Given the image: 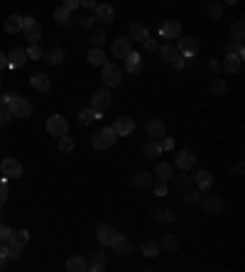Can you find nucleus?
I'll return each mask as SVG.
<instances>
[{
    "label": "nucleus",
    "instance_id": "f3484780",
    "mask_svg": "<svg viewBox=\"0 0 245 272\" xmlns=\"http://www.w3.org/2000/svg\"><path fill=\"white\" fill-rule=\"evenodd\" d=\"M152 179H155V177H152L150 172H137V174L132 177V187H135V189H152V184H155Z\"/></svg>",
    "mask_w": 245,
    "mask_h": 272
},
{
    "label": "nucleus",
    "instance_id": "aec40b11",
    "mask_svg": "<svg viewBox=\"0 0 245 272\" xmlns=\"http://www.w3.org/2000/svg\"><path fill=\"white\" fill-rule=\"evenodd\" d=\"M2 27H5L7 35H17V32H22V17H20V15H10Z\"/></svg>",
    "mask_w": 245,
    "mask_h": 272
},
{
    "label": "nucleus",
    "instance_id": "3c124183",
    "mask_svg": "<svg viewBox=\"0 0 245 272\" xmlns=\"http://www.w3.org/2000/svg\"><path fill=\"white\" fill-rule=\"evenodd\" d=\"M160 147H162V150H172V147H174V137H162V140H160Z\"/></svg>",
    "mask_w": 245,
    "mask_h": 272
},
{
    "label": "nucleus",
    "instance_id": "6e6d98bb",
    "mask_svg": "<svg viewBox=\"0 0 245 272\" xmlns=\"http://www.w3.org/2000/svg\"><path fill=\"white\" fill-rule=\"evenodd\" d=\"M81 27H83V30H91V27H93V20H91V17H83V20H81Z\"/></svg>",
    "mask_w": 245,
    "mask_h": 272
},
{
    "label": "nucleus",
    "instance_id": "f704fd0d",
    "mask_svg": "<svg viewBox=\"0 0 245 272\" xmlns=\"http://www.w3.org/2000/svg\"><path fill=\"white\" fill-rule=\"evenodd\" d=\"M93 120H96V111H93L91 106L79 113V123H81V125H88V123H93Z\"/></svg>",
    "mask_w": 245,
    "mask_h": 272
},
{
    "label": "nucleus",
    "instance_id": "c03bdc74",
    "mask_svg": "<svg viewBox=\"0 0 245 272\" xmlns=\"http://www.w3.org/2000/svg\"><path fill=\"white\" fill-rule=\"evenodd\" d=\"M162 248H167V250H177V248H179V240H177L174 235H164V238H162Z\"/></svg>",
    "mask_w": 245,
    "mask_h": 272
},
{
    "label": "nucleus",
    "instance_id": "4c0bfd02",
    "mask_svg": "<svg viewBox=\"0 0 245 272\" xmlns=\"http://www.w3.org/2000/svg\"><path fill=\"white\" fill-rule=\"evenodd\" d=\"M69 17H71V12H69V10H66V7H57V10H54V20H57V22H59V25H66V22H69Z\"/></svg>",
    "mask_w": 245,
    "mask_h": 272
},
{
    "label": "nucleus",
    "instance_id": "ddd939ff",
    "mask_svg": "<svg viewBox=\"0 0 245 272\" xmlns=\"http://www.w3.org/2000/svg\"><path fill=\"white\" fill-rule=\"evenodd\" d=\"M199 49H201V44H199L196 37H184L182 42H179V52H182L184 57H189V59H191Z\"/></svg>",
    "mask_w": 245,
    "mask_h": 272
},
{
    "label": "nucleus",
    "instance_id": "423d86ee",
    "mask_svg": "<svg viewBox=\"0 0 245 272\" xmlns=\"http://www.w3.org/2000/svg\"><path fill=\"white\" fill-rule=\"evenodd\" d=\"M0 172H2V177H7V179H20L22 177V164L15 159V157H5L2 162H0Z\"/></svg>",
    "mask_w": 245,
    "mask_h": 272
},
{
    "label": "nucleus",
    "instance_id": "393cba45",
    "mask_svg": "<svg viewBox=\"0 0 245 272\" xmlns=\"http://www.w3.org/2000/svg\"><path fill=\"white\" fill-rule=\"evenodd\" d=\"M241 64H243V59H238V57L228 54V57H226V62L221 64V69H223L226 74H238V71H241Z\"/></svg>",
    "mask_w": 245,
    "mask_h": 272
},
{
    "label": "nucleus",
    "instance_id": "864d4df0",
    "mask_svg": "<svg viewBox=\"0 0 245 272\" xmlns=\"http://www.w3.org/2000/svg\"><path fill=\"white\" fill-rule=\"evenodd\" d=\"M7 235H10V228H7V226H5V223L0 221V240H5Z\"/></svg>",
    "mask_w": 245,
    "mask_h": 272
},
{
    "label": "nucleus",
    "instance_id": "6e6552de",
    "mask_svg": "<svg viewBox=\"0 0 245 272\" xmlns=\"http://www.w3.org/2000/svg\"><path fill=\"white\" fill-rule=\"evenodd\" d=\"M47 133L54 137H61L69 133V123H66V118L64 116H52L49 120H47Z\"/></svg>",
    "mask_w": 245,
    "mask_h": 272
},
{
    "label": "nucleus",
    "instance_id": "58836bf2",
    "mask_svg": "<svg viewBox=\"0 0 245 272\" xmlns=\"http://www.w3.org/2000/svg\"><path fill=\"white\" fill-rule=\"evenodd\" d=\"M160 152H162V147H160V142H155V140H152L150 145H145V157H150V159H152V157H157Z\"/></svg>",
    "mask_w": 245,
    "mask_h": 272
},
{
    "label": "nucleus",
    "instance_id": "7ed1b4c3",
    "mask_svg": "<svg viewBox=\"0 0 245 272\" xmlns=\"http://www.w3.org/2000/svg\"><path fill=\"white\" fill-rule=\"evenodd\" d=\"M118 140L116 135V130L113 128H101L96 135L91 137V142H93V150H108V147H113V142Z\"/></svg>",
    "mask_w": 245,
    "mask_h": 272
},
{
    "label": "nucleus",
    "instance_id": "09e8293b",
    "mask_svg": "<svg viewBox=\"0 0 245 272\" xmlns=\"http://www.w3.org/2000/svg\"><path fill=\"white\" fill-rule=\"evenodd\" d=\"M142 42H145V49H147V52H157V49H160L157 39H150V37H147V39H142Z\"/></svg>",
    "mask_w": 245,
    "mask_h": 272
},
{
    "label": "nucleus",
    "instance_id": "a19ab883",
    "mask_svg": "<svg viewBox=\"0 0 245 272\" xmlns=\"http://www.w3.org/2000/svg\"><path fill=\"white\" fill-rule=\"evenodd\" d=\"M25 52H27V59H42V57H44V52H42V47H40L37 42H35L30 49H25Z\"/></svg>",
    "mask_w": 245,
    "mask_h": 272
},
{
    "label": "nucleus",
    "instance_id": "f257e3e1",
    "mask_svg": "<svg viewBox=\"0 0 245 272\" xmlns=\"http://www.w3.org/2000/svg\"><path fill=\"white\" fill-rule=\"evenodd\" d=\"M7 111H10V116L12 118H17V120H22V118H30V113H32V103L27 101V98H22V96H12L10 101H7V106H5Z\"/></svg>",
    "mask_w": 245,
    "mask_h": 272
},
{
    "label": "nucleus",
    "instance_id": "a211bd4d",
    "mask_svg": "<svg viewBox=\"0 0 245 272\" xmlns=\"http://www.w3.org/2000/svg\"><path fill=\"white\" fill-rule=\"evenodd\" d=\"M25 62H27V52H25V49H12V52L7 54V67L20 69Z\"/></svg>",
    "mask_w": 245,
    "mask_h": 272
},
{
    "label": "nucleus",
    "instance_id": "79ce46f5",
    "mask_svg": "<svg viewBox=\"0 0 245 272\" xmlns=\"http://www.w3.org/2000/svg\"><path fill=\"white\" fill-rule=\"evenodd\" d=\"M74 145H76V142H74V137H66V135L59 137V150H61V152H71V150H74Z\"/></svg>",
    "mask_w": 245,
    "mask_h": 272
},
{
    "label": "nucleus",
    "instance_id": "bf43d9fd",
    "mask_svg": "<svg viewBox=\"0 0 245 272\" xmlns=\"http://www.w3.org/2000/svg\"><path fill=\"white\" fill-rule=\"evenodd\" d=\"M10 98H12V93H2V96H0V106H7Z\"/></svg>",
    "mask_w": 245,
    "mask_h": 272
},
{
    "label": "nucleus",
    "instance_id": "39448f33",
    "mask_svg": "<svg viewBox=\"0 0 245 272\" xmlns=\"http://www.w3.org/2000/svg\"><path fill=\"white\" fill-rule=\"evenodd\" d=\"M111 101H113V96H111V88H98V91H93V98H91V108H93L96 113H103V111L111 106Z\"/></svg>",
    "mask_w": 245,
    "mask_h": 272
},
{
    "label": "nucleus",
    "instance_id": "052dcab7",
    "mask_svg": "<svg viewBox=\"0 0 245 272\" xmlns=\"http://www.w3.org/2000/svg\"><path fill=\"white\" fill-rule=\"evenodd\" d=\"M172 64H174V67H177V69H182V67H184V59H182V57H177V59H174Z\"/></svg>",
    "mask_w": 245,
    "mask_h": 272
},
{
    "label": "nucleus",
    "instance_id": "13d9d810",
    "mask_svg": "<svg viewBox=\"0 0 245 272\" xmlns=\"http://www.w3.org/2000/svg\"><path fill=\"white\" fill-rule=\"evenodd\" d=\"M2 69H7V54L0 52V71H2Z\"/></svg>",
    "mask_w": 245,
    "mask_h": 272
},
{
    "label": "nucleus",
    "instance_id": "4be33fe9",
    "mask_svg": "<svg viewBox=\"0 0 245 272\" xmlns=\"http://www.w3.org/2000/svg\"><path fill=\"white\" fill-rule=\"evenodd\" d=\"M152 177H157L160 182H169L172 177H174V172H172V164H167V162H160L157 167H155V174Z\"/></svg>",
    "mask_w": 245,
    "mask_h": 272
},
{
    "label": "nucleus",
    "instance_id": "8fccbe9b",
    "mask_svg": "<svg viewBox=\"0 0 245 272\" xmlns=\"http://www.w3.org/2000/svg\"><path fill=\"white\" fill-rule=\"evenodd\" d=\"M5 201H7V184L0 182V208L5 206Z\"/></svg>",
    "mask_w": 245,
    "mask_h": 272
},
{
    "label": "nucleus",
    "instance_id": "5701e85b",
    "mask_svg": "<svg viewBox=\"0 0 245 272\" xmlns=\"http://www.w3.org/2000/svg\"><path fill=\"white\" fill-rule=\"evenodd\" d=\"M125 69H127L130 74H140V71H142V59H140V54L130 52V54L125 57Z\"/></svg>",
    "mask_w": 245,
    "mask_h": 272
},
{
    "label": "nucleus",
    "instance_id": "603ef678",
    "mask_svg": "<svg viewBox=\"0 0 245 272\" xmlns=\"http://www.w3.org/2000/svg\"><path fill=\"white\" fill-rule=\"evenodd\" d=\"M61 7H66V10L71 12V10H76V7H79V0H61Z\"/></svg>",
    "mask_w": 245,
    "mask_h": 272
},
{
    "label": "nucleus",
    "instance_id": "4d7b16f0",
    "mask_svg": "<svg viewBox=\"0 0 245 272\" xmlns=\"http://www.w3.org/2000/svg\"><path fill=\"white\" fill-rule=\"evenodd\" d=\"M208 69H211V71H213V74H218V71H221V64H218V62H213V59H211V62H208Z\"/></svg>",
    "mask_w": 245,
    "mask_h": 272
},
{
    "label": "nucleus",
    "instance_id": "a18cd8bd",
    "mask_svg": "<svg viewBox=\"0 0 245 272\" xmlns=\"http://www.w3.org/2000/svg\"><path fill=\"white\" fill-rule=\"evenodd\" d=\"M228 54H233V57H238V59H243V57H245L243 44H241V42H236L233 47H228Z\"/></svg>",
    "mask_w": 245,
    "mask_h": 272
},
{
    "label": "nucleus",
    "instance_id": "c756f323",
    "mask_svg": "<svg viewBox=\"0 0 245 272\" xmlns=\"http://www.w3.org/2000/svg\"><path fill=\"white\" fill-rule=\"evenodd\" d=\"M86 268L93 272L103 270V268H106V255H103V253H93V258H91V263H86Z\"/></svg>",
    "mask_w": 245,
    "mask_h": 272
},
{
    "label": "nucleus",
    "instance_id": "5fc2aeb1",
    "mask_svg": "<svg viewBox=\"0 0 245 272\" xmlns=\"http://www.w3.org/2000/svg\"><path fill=\"white\" fill-rule=\"evenodd\" d=\"M79 5H81V7H91V10H93L98 2H96V0H79Z\"/></svg>",
    "mask_w": 245,
    "mask_h": 272
},
{
    "label": "nucleus",
    "instance_id": "49530a36",
    "mask_svg": "<svg viewBox=\"0 0 245 272\" xmlns=\"http://www.w3.org/2000/svg\"><path fill=\"white\" fill-rule=\"evenodd\" d=\"M10 118H12V116H10V111H7L5 106H0V128H5V125L10 123Z\"/></svg>",
    "mask_w": 245,
    "mask_h": 272
},
{
    "label": "nucleus",
    "instance_id": "680f3d73",
    "mask_svg": "<svg viewBox=\"0 0 245 272\" xmlns=\"http://www.w3.org/2000/svg\"><path fill=\"white\" fill-rule=\"evenodd\" d=\"M226 2H228V5H236V2H238V0H226Z\"/></svg>",
    "mask_w": 245,
    "mask_h": 272
},
{
    "label": "nucleus",
    "instance_id": "cd10ccee",
    "mask_svg": "<svg viewBox=\"0 0 245 272\" xmlns=\"http://www.w3.org/2000/svg\"><path fill=\"white\" fill-rule=\"evenodd\" d=\"M140 250H142L145 258H157V255H160V243H155V240H145V243L140 245Z\"/></svg>",
    "mask_w": 245,
    "mask_h": 272
},
{
    "label": "nucleus",
    "instance_id": "37998d69",
    "mask_svg": "<svg viewBox=\"0 0 245 272\" xmlns=\"http://www.w3.org/2000/svg\"><path fill=\"white\" fill-rule=\"evenodd\" d=\"M91 39H93V44H96V47H103L108 37H106V32H103V30H93V35H91Z\"/></svg>",
    "mask_w": 245,
    "mask_h": 272
},
{
    "label": "nucleus",
    "instance_id": "473e14b6",
    "mask_svg": "<svg viewBox=\"0 0 245 272\" xmlns=\"http://www.w3.org/2000/svg\"><path fill=\"white\" fill-rule=\"evenodd\" d=\"M44 62H49V64H61V62H64V49H59V47L49 49V52L44 54Z\"/></svg>",
    "mask_w": 245,
    "mask_h": 272
},
{
    "label": "nucleus",
    "instance_id": "c85d7f7f",
    "mask_svg": "<svg viewBox=\"0 0 245 272\" xmlns=\"http://www.w3.org/2000/svg\"><path fill=\"white\" fill-rule=\"evenodd\" d=\"M66 270H69V272H83V270H88V268H86V260H83V258L71 255V258H69V263H66Z\"/></svg>",
    "mask_w": 245,
    "mask_h": 272
},
{
    "label": "nucleus",
    "instance_id": "72a5a7b5",
    "mask_svg": "<svg viewBox=\"0 0 245 272\" xmlns=\"http://www.w3.org/2000/svg\"><path fill=\"white\" fill-rule=\"evenodd\" d=\"M208 17H211V20H221V17H223V2L213 0V2L208 5Z\"/></svg>",
    "mask_w": 245,
    "mask_h": 272
},
{
    "label": "nucleus",
    "instance_id": "7c9ffc66",
    "mask_svg": "<svg viewBox=\"0 0 245 272\" xmlns=\"http://www.w3.org/2000/svg\"><path fill=\"white\" fill-rule=\"evenodd\" d=\"M231 35H233V39H236V42H241V44H243V39H245V22H243V20H236V22L231 25Z\"/></svg>",
    "mask_w": 245,
    "mask_h": 272
},
{
    "label": "nucleus",
    "instance_id": "b1692460",
    "mask_svg": "<svg viewBox=\"0 0 245 272\" xmlns=\"http://www.w3.org/2000/svg\"><path fill=\"white\" fill-rule=\"evenodd\" d=\"M86 59H88L93 67H103V64H106V54H103L101 47H91L88 54H86Z\"/></svg>",
    "mask_w": 245,
    "mask_h": 272
},
{
    "label": "nucleus",
    "instance_id": "e433bc0d",
    "mask_svg": "<svg viewBox=\"0 0 245 272\" xmlns=\"http://www.w3.org/2000/svg\"><path fill=\"white\" fill-rule=\"evenodd\" d=\"M174 218H177V216H174L172 208H160V211H157V221H160V223H172Z\"/></svg>",
    "mask_w": 245,
    "mask_h": 272
},
{
    "label": "nucleus",
    "instance_id": "ea45409f",
    "mask_svg": "<svg viewBox=\"0 0 245 272\" xmlns=\"http://www.w3.org/2000/svg\"><path fill=\"white\" fill-rule=\"evenodd\" d=\"M184 204L186 206L201 204V194H199V192H186V194H184Z\"/></svg>",
    "mask_w": 245,
    "mask_h": 272
},
{
    "label": "nucleus",
    "instance_id": "9b49d317",
    "mask_svg": "<svg viewBox=\"0 0 245 272\" xmlns=\"http://www.w3.org/2000/svg\"><path fill=\"white\" fill-rule=\"evenodd\" d=\"M30 86H32L35 91H40V93H47V91L52 88V78H49L44 71H40V74H32V76H30Z\"/></svg>",
    "mask_w": 245,
    "mask_h": 272
},
{
    "label": "nucleus",
    "instance_id": "6ab92c4d",
    "mask_svg": "<svg viewBox=\"0 0 245 272\" xmlns=\"http://www.w3.org/2000/svg\"><path fill=\"white\" fill-rule=\"evenodd\" d=\"M130 39L132 42H142V39H147V27L142 25V22H130Z\"/></svg>",
    "mask_w": 245,
    "mask_h": 272
},
{
    "label": "nucleus",
    "instance_id": "de8ad7c7",
    "mask_svg": "<svg viewBox=\"0 0 245 272\" xmlns=\"http://www.w3.org/2000/svg\"><path fill=\"white\" fill-rule=\"evenodd\" d=\"M155 194H157V196H167V182H160V179H157V184H155Z\"/></svg>",
    "mask_w": 245,
    "mask_h": 272
},
{
    "label": "nucleus",
    "instance_id": "412c9836",
    "mask_svg": "<svg viewBox=\"0 0 245 272\" xmlns=\"http://www.w3.org/2000/svg\"><path fill=\"white\" fill-rule=\"evenodd\" d=\"M157 52L162 54V59H164V62H174V59L179 57V47H177V44H172V42L162 44V47H160Z\"/></svg>",
    "mask_w": 245,
    "mask_h": 272
},
{
    "label": "nucleus",
    "instance_id": "1a4fd4ad",
    "mask_svg": "<svg viewBox=\"0 0 245 272\" xmlns=\"http://www.w3.org/2000/svg\"><path fill=\"white\" fill-rule=\"evenodd\" d=\"M130 52H132V39H130V37L113 39V57H116V59H125Z\"/></svg>",
    "mask_w": 245,
    "mask_h": 272
},
{
    "label": "nucleus",
    "instance_id": "bb28decb",
    "mask_svg": "<svg viewBox=\"0 0 245 272\" xmlns=\"http://www.w3.org/2000/svg\"><path fill=\"white\" fill-rule=\"evenodd\" d=\"M111 248H113V253H116V255H127V253L132 250V245H130V240H127L125 235H121V238H118Z\"/></svg>",
    "mask_w": 245,
    "mask_h": 272
},
{
    "label": "nucleus",
    "instance_id": "0eeeda50",
    "mask_svg": "<svg viewBox=\"0 0 245 272\" xmlns=\"http://www.w3.org/2000/svg\"><path fill=\"white\" fill-rule=\"evenodd\" d=\"M96 235H98V243L103 245V248H111L118 238H121V233L116 231V228H111V226H98V231H96Z\"/></svg>",
    "mask_w": 245,
    "mask_h": 272
},
{
    "label": "nucleus",
    "instance_id": "2f4dec72",
    "mask_svg": "<svg viewBox=\"0 0 245 272\" xmlns=\"http://www.w3.org/2000/svg\"><path fill=\"white\" fill-rule=\"evenodd\" d=\"M204 208H206V211H213V213H221V211H223V201H221L218 196H206V199H204Z\"/></svg>",
    "mask_w": 245,
    "mask_h": 272
},
{
    "label": "nucleus",
    "instance_id": "dca6fc26",
    "mask_svg": "<svg viewBox=\"0 0 245 272\" xmlns=\"http://www.w3.org/2000/svg\"><path fill=\"white\" fill-rule=\"evenodd\" d=\"M113 17H116V12H113L111 5H96L93 7V20H98V22H113Z\"/></svg>",
    "mask_w": 245,
    "mask_h": 272
},
{
    "label": "nucleus",
    "instance_id": "20e7f679",
    "mask_svg": "<svg viewBox=\"0 0 245 272\" xmlns=\"http://www.w3.org/2000/svg\"><path fill=\"white\" fill-rule=\"evenodd\" d=\"M22 35H25V39H30L32 44L40 42V39H42V27H40V22H37L35 17H22Z\"/></svg>",
    "mask_w": 245,
    "mask_h": 272
},
{
    "label": "nucleus",
    "instance_id": "c9c22d12",
    "mask_svg": "<svg viewBox=\"0 0 245 272\" xmlns=\"http://www.w3.org/2000/svg\"><path fill=\"white\" fill-rule=\"evenodd\" d=\"M226 88H228V86H226L223 78H213V81H211V93H213V96H223Z\"/></svg>",
    "mask_w": 245,
    "mask_h": 272
},
{
    "label": "nucleus",
    "instance_id": "f8f14e48",
    "mask_svg": "<svg viewBox=\"0 0 245 272\" xmlns=\"http://www.w3.org/2000/svg\"><path fill=\"white\" fill-rule=\"evenodd\" d=\"M145 133H147V137H152L155 142H160V140L164 137V133H167V128H164L162 120H150V123L145 125Z\"/></svg>",
    "mask_w": 245,
    "mask_h": 272
},
{
    "label": "nucleus",
    "instance_id": "0e129e2a",
    "mask_svg": "<svg viewBox=\"0 0 245 272\" xmlns=\"http://www.w3.org/2000/svg\"><path fill=\"white\" fill-rule=\"evenodd\" d=\"M0 88H2V78H0Z\"/></svg>",
    "mask_w": 245,
    "mask_h": 272
},
{
    "label": "nucleus",
    "instance_id": "9d476101",
    "mask_svg": "<svg viewBox=\"0 0 245 272\" xmlns=\"http://www.w3.org/2000/svg\"><path fill=\"white\" fill-rule=\"evenodd\" d=\"M160 35H162L164 39H169V42H172V39H179V37H182V25H179L177 20H167V22L160 27Z\"/></svg>",
    "mask_w": 245,
    "mask_h": 272
},
{
    "label": "nucleus",
    "instance_id": "4468645a",
    "mask_svg": "<svg viewBox=\"0 0 245 272\" xmlns=\"http://www.w3.org/2000/svg\"><path fill=\"white\" fill-rule=\"evenodd\" d=\"M113 130H116V135H130V133L135 130V120H132L130 116H122V118L116 120Z\"/></svg>",
    "mask_w": 245,
    "mask_h": 272
},
{
    "label": "nucleus",
    "instance_id": "2eb2a0df",
    "mask_svg": "<svg viewBox=\"0 0 245 272\" xmlns=\"http://www.w3.org/2000/svg\"><path fill=\"white\" fill-rule=\"evenodd\" d=\"M194 162H196V155H194L191 150H179V152H177V167H179V169H184V172L191 169Z\"/></svg>",
    "mask_w": 245,
    "mask_h": 272
},
{
    "label": "nucleus",
    "instance_id": "e2e57ef3",
    "mask_svg": "<svg viewBox=\"0 0 245 272\" xmlns=\"http://www.w3.org/2000/svg\"><path fill=\"white\" fill-rule=\"evenodd\" d=\"M2 268H5V260H0V270H2Z\"/></svg>",
    "mask_w": 245,
    "mask_h": 272
},
{
    "label": "nucleus",
    "instance_id": "a878e982",
    "mask_svg": "<svg viewBox=\"0 0 245 272\" xmlns=\"http://www.w3.org/2000/svg\"><path fill=\"white\" fill-rule=\"evenodd\" d=\"M194 182H196V187L208 189V187L213 184V174H211V172H206V169H199V172H196V177H194Z\"/></svg>",
    "mask_w": 245,
    "mask_h": 272
},
{
    "label": "nucleus",
    "instance_id": "f03ea898",
    "mask_svg": "<svg viewBox=\"0 0 245 272\" xmlns=\"http://www.w3.org/2000/svg\"><path fill=\"white\" fill-rule=\"evenodd\" d=\"M101 78H103V83H106V88H116V86H121L122 81V71L113 62H106L103 67H101Z\"/></svg>",
    "mask_w": 245,
    "mask_h": 272
}]
</instances>
